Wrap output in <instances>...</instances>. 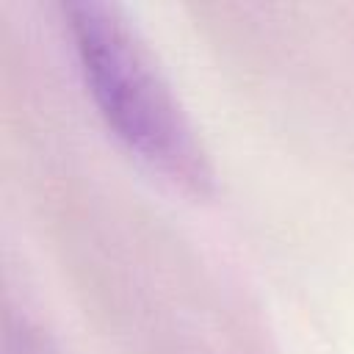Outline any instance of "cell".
Masks as SVG:
<instances>
[{"label": "cell", "instance_id": "6da1fadb", "mask_svg": "<svg viewBox=\"0 0 354 354\" xmlns=\"http://www.w3.org/2000/svg\"><path fill=\"white\" fill-rule=\"evenodd\" d=\"M91 97L113 133L152 169L180 185H210L207 155L171 86L127 17L108 3L64 6Z\"/></svg>", "mask_w": 354, "mask_h": 354}]
</instances>
